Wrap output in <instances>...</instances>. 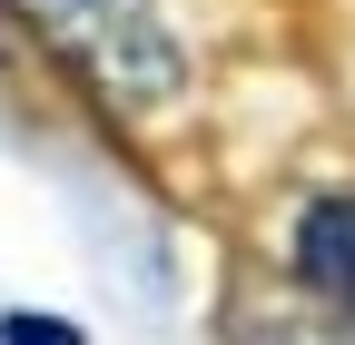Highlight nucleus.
<instances>
[{"label":"nucleus","instance_id":"f257e3e1","mask_svg":"<svg viewBox=\"0 0 355 345\" xmlns=\"http://www.w3.org/2000/svg\"><path fill=\"white\" fill-rule=\"evenodd\" d=\"M10 10L50 39L79 69V89L109 99L119 118H158L188 89V50H178V30H168L158 0H10Z\"/></svg>","mask_w":355,"mask_h":345},{"label":"nucleus","instance_id":"f03ea898","mask_svg":"<svg viewBox=\"0 0 355 345\" xmlns=\"http://www.w3.org/2000/svg\"><path fill=\"white\" fill-rule=\"evenodd\" d=\"M296 276L316 286L336 316H355V197H316L296 218Z\"/></svg>","mask_w":355,"mask_h":345},{"label":"nucleus","instance_id":"7ed1b4c3","mask_svg":"<svg viewBox=\"0 0 355 345\" xmlns=\"http://www.w3.org/2000/svg\"><path fill=\"white\" fill-rule=\"evenodd\" d=\"M0 345H79V335H69L60 316H30V306H20V316H0Z\"/></svg>","mask_w":355,"mask_h":345}]
</instances>
